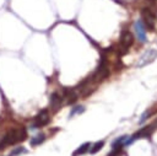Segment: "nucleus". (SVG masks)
<instances>
[{"instance_id": "obj_14", "label": "nucleus", "mask_w": 157, "mask_h": 156, "mask_svg": "<svg viewBox=\"0 0 157 156\" xmlns=\"http://www.w3.org/2000/svg\"><path fill=\"white\" fill-rule=\"evenodd\" d=\"M81 112H83V107H75L71 112V115H74L75 113H81Z\"/></svg>"}, {"instance_id": "obj_9", "label": "nucleus", "mask_w": 157, "mask_h": 156, "mask_svg": "<svg viewBox=\"0 0 157 156\" xmlns=\"http://www.w3.org/2000/svg\"><path fill=\"white\" fill-rule=\"evenodd\" d=\"M90 147H91V144L90 142H85V144H82L80 147H77L74 152H72V156H78V155H83V154H86L88 150H90Z\"/></svg>"}, {"instance_id": "obj_10", "label": "nucleus", "mask_w": 157, "mask_h": 156, "mask_svg": "<svg viewBox=\"0 0 157 156\" xmlns=\"http://www.w3.org/2000/svg\"><path fill=\"white\" fill-rule=\"evenodd\" d=\"M65 97L67 98V103H74L77 99V93L75 92V90L70 88V90H65Z\"/></svg>"}, {"instance_id": "obj_13", "label": "nucleus", "mask_w": 157, "mask_h": 156, "mask_svg": "<svg viewBox=\"0 0 157 156\" xmlns=\"http://www.w3.org/2000/svg\"><path fill=\"white\" fill-rule=\"evenodd\" d=\"M23 152H26V150H25V147L21 146V147H16L15 150H12L9 156H17V155H21V154H23Z\"/></svg>"}, {"instance_id": "obj_12", "label": "nucleus", "mask_w": 157, "mask_h": 156, "mask_svg": "<svg viewBox=\"0 0 157 156\" xmlns=\"http://www.w3.org/2000/svg\"><path fill=\"white\" fill-rule=\"evenodd\" d=\"M103 145H104L103 141H97L96 144L91 145V147H90V152H91V154H96L97 151H99V150L103 147Z\"/></svg>"}, {"instance_id": "obj_8", "label": "nucleus", "mask_w": 157, "mask_h": 156, "mask_svg": "<svg viewBox=\"0 0 157 156\" xmlns=\"http://www.w3.org/2000/svg\"><path fill=\"white\" fill-rule=\"evenodd\" d=\"M61 101H63V97H61L58 92L52 93V96H50V106H52L54 109H58V108L60 107Z\"/></svg>"}, {"instance_id": "obj_15", "label": "nucleus", "mask_w": 157, "mask_h": 156, "mask_svg": "<svg viewBox=\"0 0 157 156\" xmlns=\"http://www.w3.org/2000/svg\"><path fill=\"white\" fill-rule=\"evenodd\" d=\"M146 1H148V2H156L157 0H146Z\"/></svg>"}, {"instance_id": "obj_1", "label": "nucleus", "mask_w": 157, "mask_h": 156, "mask_svg": "<svg viewBox=\"0 0 157 156\" xmlns=\"http://www.w3.org/2000/svg\"><path fill=\"white\" fill-rule=\"evenodd\" d=\"M26 138H27V131H26L25 127L12 128L0 140V150H4L5 147H7L10 145H13L16 142L23 141V140H26Z\"/></svg>"}, {"instance_id": "obj_3", "label": "nucleus", "mask_w": 157, "mask_h": 156, "mask_svg": "<svg viewBox=\"0 0 157 156\" xmlns=\"http://www.w3.org/2000/svg\"><path fill=\"white\" fill-rule=\"evenodd\" d=\"M134 43V36L131 32L129 31H123L121 34H120V50H119V54L120 55H124L129 52V48Z\"/></svg>"}, {"instance_id": "obj_6", "label": "nucleus", "mask_w": 157, "mask_h": 156, "mask_svg": "<svg viewBox=\"0 0 157 156\" xmlns=\"http://www.w3.org/2000/svg\"><path fill=\"white\" fill-rule=\"evenodd\" d=\"M156 58H157V50H156V49H148V50H146V52L144 53V55L139 59V61H137L136 65H137L139 68L146 66V65L151 64Z\"/></svg>"}, {"instance_id": "obj_5", "label": "nucleus", "mask_w": 157, "mask_h": 156, "mask_svg": "<svg viewBox=\"0 0 157 156\" xmlns=\"http://www.w3.org/2000/svg\"><path fill=\"white\" fill-rule=\"evenodd\" d=\"M50 122V115L48 113V111H42L40 113H38V115L34 117V120H33V124L31 127V129H37V128H40V127H44L47 125L48 123Z\"/></svg>"}, {"instance_id": "obj_11", "label": "nucleus", "mask_w": 157, "mask_h": 156, "mask_svg": "<svg viewBox=\"0 0 157 156\" xmlns=\"http://www.w3.org/2000/svg\"><path fill=\"white\" fill-rule=\"evenodd\" d=\"M44 140H45V135L42 133V134H38V135L33 136L29 142H31V146H38V145H40Z\"/></svg>"}, {"instance_id": "obj_4", "label": "nucleus", "mask_w": 157, "mask_h": 156, "mask_svg": "<svg viewBox=\"0 0 157 156\" xmlns=\"http://www.w3.org/2000/svg\"><path fill=\"white\" fill-rule=\"evenodd\" d=\"M109 75V69H108V65L102 61L98 66V69L96 70V72L90 77V81H94V82H99L102 80H104L107 76Z\"/></svg>"}, {"instance_id": "obj_7", "label": "nucleus", "mask_w": 157, "mask_h": 156, "mask_svg": "<svg viewBox=\"0 0 157 156\" xmlns=\"http://www.w3.org/2000/svg\"><path fill=\"white\" fill-rule=\"evenodd\" d=\"M135 31H136V36H137L139 41L145 42L146 41V28L141 20H137L135 22Z\"/></svg>"}, {"instance_id": "obj_2", "label": "nucleus", "mask_w": 157, "mask_h": 156, "mask_svg": "<svg viewBox=\"0 0 157 156\" xmlns=\"http://www.w3.org/2000/svg\"><path fill=\"white\" fill-rule=\"evenodd\" d=\"M141 17H142V23L145 28H148L150 31H155V22H156V15L152 9L150 7H144L141 10Z\"/></svg>"}]
</instances>
